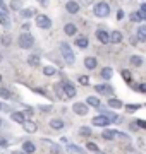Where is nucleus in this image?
Wrapping results in <instances>:
<instances>
[{"label":"nucleus","instance_id":"14","mask_svg":"<svg viewBox=\"0 0 146 154\" xmlns=\"http://www.w3.org/2000/svg\"><path fill=\"white\" fill-rule=\"evenodd\" d=\"M122 33H120V31H112V33H110V43H115V45H119L120 43V41H122Z\"/></svg>","mask_w":146,"mask_h":154},{"label":"nucleus","instance_id":"33","mask_svg":"<svg viewBox=\"0 0 146 154\" xmlns=\"http://www.w3.org/2000/svg\"><path fill=\"white\" fill-rule=\"evenodd\" d=\"M141 105H125V110L129 111V113H134L136 110H139Z\"/></svg>","mask_w":146,"mask_h":154},{"label":"nucleus","instance_id":"46","mask_svg":"<svg viewBox=\"0 0 146 154\" xmlns=\"http://www.w3.org/2000/svg\"><path fill=\"white\" fill-rule=\"evenodd\" d=\"M139 91H141V93H146V84L144 82L139 84Z\"/></svg>","mask_w":146,"mask_h":154},{"label":"nucleus","instance_id":"36","mask_svg":"<svg viewBox=\"0 0 146 154\" xmlns=\"http://www.w3.org/2000/svg\"><path fill=\"white\" fill-rule=\"evenodd\" d=\"M79 134H81V135H91V128L90 127H81V128H79Z\"/></svg>","mask_w":146,"mask_h":154},{"label":"nucleus","instance_id":"23","mask_svg":"<svg viewBox=\"0 0 146 154\" xmlns=\"http://www.w3.org/2000/svg\"><path fill=\"white\" fill-rule=\"evenodd\" d=\"M50 127L55 128V130H60V128H64V122L59 120V118H53V120L50 122Z\"/></svg>","mask_w":146,"mask_h":154},{"label":"nucleus","instance_id":"2","mask_svg":"<svg viewBox=\"0 0 146 154\" xmlns=\"http://www.w3.org/2000/svg\"><path fill=\"white\" fill-rule=\"evenodd\" d=\"M110 14V5L107 2H100L95 5V16L96 17H107Z\"/></svg>","mask_w":146,"mask_h":154},{"label":"nucleus","instance_id":"5","mask_svg":"<svg viewBox=\"0 0 146 154\" xmlns=\"http://www.w3.org/2000/svg\"><path fill=\"white\" fill-rule=\"evenodd\" d=\"M91 123L96 125V127H103V128H105V127L110 123V118H108L107 115H98V116H95V118L91 120Z\"/></svg>","mask_w":146,"mask_h":154},{"label":"nucleus","instance_id":"16","mask_svg":"<svg viewBox=\"0 0 146 154\" xmlns=\"http://www.w3.org/2000/svg\"><path fill=\"white\" fill-rule=\"evenodd\" d=\"M101 137L105 139V140H112V139L117 137V132H115V130H110V128H105L103 134H101Z\"/></svg>","mask_w":146,"mask_h":154},{"label":"nucleus","instance_id":"40","mask_svg":"<svg viewBox=\"0 0 146 154\" xmlns=\"http://www.w3.org/2000/svg\"><path fill=\"white\" fill-rule=\"evenodd\" d=\"M11 7L12 9H21V2H19V0H12Z\"/></svg>","mask_w":146,"mask_h":154},{"label":"nucleus","instance_id":"7","mask_svg":"<svg viewBox=\"0 0 146 154\" xmlns=\"http://www.w3.org/2000/svg\"><path fill=\"white\" fill-rule=\"evenodd\" d=\"M96 38L100 39V43H103V45L110 43V34H108L105 29H98V31H96Z\"/></svg>","mask_w":146,"mask_h":154},{"label":"nucleus","instance_id":"37","mask_svg":"<svg viewBox=\"0 0 146 154\" xmlns=\"http://www.w3.org/2000/svg\"><path fill=\"white\" fill-rule=\"evenodd\" d=\"M55 91H57V94H59V98H65V93H64V88H62V84H60V86H57Z\"/></svg>","mask_w":146,"mask_h":154},{"label":"nucleus","instance_id":"6","mask_svg":"<svg viewBox=\"0 0 146 154\" xmlns=\"http://www.w3.org/2000/svg\"><path fill=\"white\" fill-rule=\"evenodd\" d=\"M62 88H64L65 98H74V96H76V88H74L71 82H62Z\"/></svg>","mask_w":146,"mask_h":154},{"label":"nucleus","instance_id":"28","mask_svg":"<svg viewBox=\"0 0 146 154\" xmlns=\"http://www.w3.org/2000/svg\"><path fill=\"white\" fill-rule=\"evenodd\" d=\"M76 45H78L79 48H88V39H86L84 36H79V38L76 39Z\"/></svg>","mask_w":146,"mask_h":154},{"label":"nucleus","instance_id":"51","mask_svg":"<svg viewBox=\"0 0 146 154\" xmlns=\"http://www.w3.org/2000/svg\"><path fill=\"white\" fill-rule=\"evenodd\" d=\"M0 146H7V140H5V139H0Z\"/></svg>","mask_w":146,"mask_h":154},{"label":"nucleus","instance_id":"55","mask_svg":"<svg viewBox=\"0 0 146 154\" xmlns=\"http://www.w3.org/2000/svg\"><path fill=\"white\" fill-rule=\"evenodd\" d=\"M0 127H2V118H0Z\"/></svg>","mask_w":146,"mask_h":154},{"label":"nucleus","instance_id":"25","mask_svg":"<svg viewBox=\"0 0 146 154\" xmlns=\"http://www.w3.org/2000/svg\"><path fill=\"white\" fill-rule=\"evenodd\" d=\"M138 39L139 41H146V26H139L138 28Z\"/></svg>","mask_w":146,"mask_h":154},{"label":"nucleus","instance_id":"53","mask_svg":"<svg viewBox=\"0 0 146 154\" xmlns=\"http://www.w3.org/2000/svg\"><path fill=\"white\" fill-rule=\"evenodd\" d=\"M40 4H41V5H46V0H38Z\"/></svg>","mask_w":146,"mask_h":154},{"label":"nucleus","instance_id":"18","mask_svg":"<svg viewBox=\"0 0 146 154\" xmlns=\"http://www.w3.org/2000/svg\"><path fill=\"white\" fill-rule=\"evenodd\" d=\"M108 106H110V108H117V110H119V108H122V106H124V103L120 101V99L110 98V99H108Z\"/></svg>","mask_w":146,"mask_h":154},{"label":"nucleus","instance_id":"3","mask_svg":"<svg viewBox=\"0 0 146 154\" xmlns=\"http://www.w3.org/2000/svg\"><path fill=\"white\" fill-rule=\"evenodd\" d=\"M33 45H34V38L29 33H23L19 36V46H21V48L28 50V48H31Z\"/></svg>","mask_w":146,"mask_h":154},{"label":"nucleus","instance_id":"35","mask_svg":"<svg viewBox=\"0 0 146 154\" xmlns=\"http://www.w3.org/2000/svg\"><path fill=\"white\" fill-rule=\"evenodd\" d=\"M79 84H81V86H88V84H90V77L88 75H81L79 77Z\"/></svg>","mask_w":146,"mask_h":154},{"label":"nucleus","instance_id":"52","mask_svg":"<svg viewBox=\"0 0 146 154\" xmlns=\"http://www.w3.org/2000/svg\"><path fill=\"white\" fill-rule=\"evenodd\" d=\"M12 154H26V152H24V151H14Z\"/></svg>","mask_w":146,"mask_h":154},{"label":"nucleus","instance_id":"1","mask_svg":"<svg viewBox=\"0 0 146 154\" xmlns=\"http://www.w3.org/2000/svg\"><path fill=\"white\" fill-rule=\"evenodd\" d=\"M60 51H62V57H64L65 63L72 65L74 60H76V57H74V51L71 50V46H69L67 43H62V45H60Z\"/></svg>","mask_w":146,"mask_h":154},{"label":"nucleus","instance_id":"12","mask_svg":"<svg viewBox=\"0 0 146 154\" xmlns=\"http://www.w3.org/2000/svg\"><path fill=\"white\" fill-rule=\"evenodd\" d=\"M96 93L100 94H108V96H112L113 94V89L110 88V86H107V84H100V86H96Z\"/></svg>","mask_w":146,"mask_h":154},{"label":"nucleus","instance_id":"56","mask_svg":"<svg viewBox=\"0 0 146 154\" xmlns=\"http://www.w3.org/2000/svg\"><path fill=\"white\" fill-rule=\"evenodd\" d=\"M0 82H2V77H0Z\"/></svg>","mask_w":146,"mask_h":154},{"label":"nucleus","instance_id":"11","mask_svg":"<svg viewBox=\"0 0 146 154\" xmlns=\"http://www.w3.org/2000/svg\"><path fill=\"white\" fill-rule=\"evenodd\" d=\"M23 127H24V130H26L28 134H34L36 130H38V125H36L33 120H26L23 123Z\"/></svg>","mask_w":146,"mask_h":154},{"label":"nucleus","instance_id":"8","mask_svg":"<svg viewBox=\"0 0 146 154\" xmlns=\"http://www.w3.org/2000/svg\"><path fill=\"white\" fill-rule=\"evenodd\" d=\"M65 11H67L69 14H78V12H79V2L69 0L67 4H65Z\"/></svg>","mask_w":146,"mask_h":154},{"label":"nucleus","instance_id":"4","mask_svg":"<svg viewBox=\"0 0 146 154\" xmlns=\"http://www.w3.org/2000/svg\"><path fill=\"white\" fill-rule=\"evenodd\" d=\"M36 26H38L40 29H50L52 28L50 17H46L45 14H38V16H36Z\"/></svg>","mask_w":146,"mask_h":154},{"label":"nucleus","instance_id":"44","mask_svg":"<svg viewBox=\"0 0 146 154\" xmlns=\"http://www.w3.org/2000/svg\"><path fill=\"white\" fill-rule=\"evenodd\" d=\"M141 12H143V17L146 19V4H141Z\"/></svg>","mask_w":146,"mask_h":154},{"label":"nucleus","instance_id":"9","mask_svg":"<svg viewBox=\"0 0 146 154\" xmlns=\"http://www.w3.org/2000/svg\"><path fill=\"white\" fill-rule=\"evenodd\" d=\"M72 110L78 113V115H81V116H84L86 113H88V106L84 105V103H74V106H72Z\"/></svg>","mask_w":146,"mask_h":154},{"label":"nucleus","instance_id":"30","mask_svg":"<svg viewBox=\"0 0 146 154\" xmlns=\"http://www.w3.org/2000/svg\"><path fill=\"white\" fill-rule=\"evenodd\" d=\"M112 69H110V67H105V69H103V70H101V77H103V79H110V77H112Z\"/></svg>","mask_w":146,"mask_h":154},{"label":"nucleus","instance_id":"38","mask_svg":"<svg viewBox=\"0 0 146 154\" xmlns=\"http://www.w3.org/2000/svg\"><path fill=\"white\" fill-rule=\"evenodd\" d=\"M134 123L139 127V128H146V120H136Z\"/></svg>","mask_w":146,"mask_h":154},{"label":"nucleus","instance_id":"43","mask_svg":"<svg viewBox=\"0 0 146 154\" xmlns=\"http://www.w3.org/2000/svg\"><path fill=\"white\" fill-rule=\"evenodd\" d=\"M122 19H124V11L119 9V11H117V21H122Z\"/></svg>","mask_w":146,"mask_h":154},{"label":"nucleus","instance_id":"17","mask_svg":"<svg viewBox=\"0 0 146 154\" xmlns=\"http://www.w3.org/2000/svg\"><path fill=\"white\" fill-rule=\"evenodd\" d=\"M64 31H65L67 36H74V34L78 33V28H76L74 24H65V26H64Z\"/></svg>","mask_w":146,"mask_h":154},{"label":"nucleus","instance_id":"42","mask_svg":"<svg viewBox=\"0 0 146 154\" xmlns=\"http://www.w3.org/2000/svg\"><path fill=\"white\" fill-rule=\"evenodd\" d=\"M93 2H95V0H79V4H81V5H91Z\"/></svg>","mask_w":146,"mask_h":154},{"label":"nucleus","instance_id":"13","mask_svg":"<svg viewBox=\"0 0 146 154\" xmlns=\"http://www.w3.org/2000/svg\"><path fill=\"white\" fill-rule=\"evenodd\" d=\"M96 58L95 57H86L84 58V67L88 69V70H93V69H96Z\"/></svg>","mask_w":146,"mask_h":154},{"label":"nucleus","instance_id":"15","mask_svg":"<svg viewBox=\"0 0 146 154\" xmlns=\"http://www.w3.org/2000/svg\"><path fill=\"white\" fill-rule=\"evenodd\" d=\"M12 120L23 125L24 122H26V115H24V113H21V111H14V113H12Z\"/></svg>","mask_w":146,"mask_h":154},{"label":"nucleus","instance_id":"31","mask_svg":"<svg viewBox=\"0 0 146 154\" xmlns=\"http://www.w3.org/2000/svg\"><path fill=\"white\" fill-rule=\"evenodd\" d=\"M0 98H4V99H9V98H11V93H9V89L0 88Z\"/></svg>","mask_w":146,"mask_h":154},{"label":"nucleus","instance_id":"54","mask_svg":"<svg viewBox=\"0 0 146 154\" xmlns=\"http://www.w3.org/2000/svg\"><path fill=\"white\" fill-rule=\"evenodd\" d=\"M0 62H2V53H0Z\"/></svg>","mask_w":146,"mask_h":154},{"label":"nucleus","instance_id":"49","mask_svg":"<svg viewBox=\"0 0 146 154\" xmlns=\"http://www.w3.org/2000/svg\"><path fill=\"white\" fill-rule=\"evenodd\" d=\"M0 111H9V110H7V106H4L2 103H0Z\"/></svg>","mask_w":146,"mask_h":154},{"label":"nucleus","instance_id":"24","mask_svg":"<svg viewBox=\"0 0 146 154\" xmlns=\"http://www.w3.org/2000/svg\"><path fill=\"white\" fill-rule=\"evenodd\" d=\"M86 105L95 106V108H100V99H98V98H95V96H90V98L86 99Z\"/></svg>","mask_w":146,"mask_h":154},{"label":"nucleus","instance_id":"41","mask_svg":"<svg viewBox=\"0 0 146 154\" xmlns=\"http://www.w3.org/2000/svg\"><path fill=\"white\" fill-rule=\"evenodd\" d=\"M122 77L127 81V82H131V74H129V70H124V72H122Z\"/></svg>","mask_w":146,"mask_h":154},{"label":"nucleus","instance_id":"21","mask_svg":"<svg viewBox=\"0 0 146 154\" xmlns=\"http://www.w3.org/2000/svg\"><path fill=\"white\" fill-rule=\"evenodd\" d=\"M43 74H45L46 77H52V75L57 74V69L53 65H46V67H43Z\"/></svg>","mask_w":146,"mask_h":154},{"label":"nucleus","instance_id":"10","mask_svg":"<svg viewBox=\"0 0 146 154\" xmlns=\"http://www.w3.org/2000/svg\"><path fill=\"white\" fill-rule=\"evenodd\" d=\"M0 24L4 28H11V19H9V11H0Z\"/></svg>","mask_w":146,"mask_h":154},{"label":"nucleus","instance_id":"39","mask_svg":"<svg viewBox=\"0 0 146 154\" xmlns=\"http://www.w3.org/2000/svg\"><path fill=\"white\" fill-rule=\"evenodd\" d=\"M2 43L5 45V46H9V45H11V36H2Z\"/></svg>","mask_w":146,"mask_h":154},{"label":"nucleus","instance_id":"48","mask_svg":"<svg viewBox=\"0 0 146 154\" xmlns=\"http://www.w3.org/2000/svg\"><path fill=\"white\" fill-rule=\"evenodd\" d=\"M117 137H120V139H125L127 135H125V134H122V132H117Z\"/></svg>","mask_w":146,"mask_h":154},{"label":"nucleus","instance_id":"32","mask_svg":"<svg viewBox=\"0 0 146 154\" xmlns=\"http://www.w3.org/2000/svg\"><path fill=\"white\" fill-rule=\"evenodd\" d=\"M34 14V11L33 9H24V11H21V16L23 17H26V19H28V17H31Z\"/></svg>","mask_w":146,"mask_h":154},{"label":"nucleus","instance_id":"29","mask_svg":"<svg viewBox=\"0 0 146 154\" xmlns=\"http://www.w3.org/2000/svg\"><path fill=\"white\" fill-rule=\"evenodd\" d=\"M28 63L31 67H36V65H40V57L38 55H29V58H28Z\"/></svg>","mask_w":146,"mask_h":154},{"label":"nucleus","instance_id":"22","mask_svg":"<svg viewBox=\"0 0 146 154\" xmlns=\"http://www.w3.org/2000/svg\"><path fill=\"white\" fill-rule=\"evenodd\" d=\"M67 151H69V152H74V154H86V151H83L79 146H74V144H69Z\"/></svg>","mask_w":146,"mask_h":154},{"label":"nucleus","instance_id":"20","mask_svg":"<svg viewBox=\"0 0 146 154\" xmlns=\"http://www.w3.org/2000/svg\"><path fill=\"white\" fill-rule=\"evenodd\" d=\"M23 151H24L26 154H33L34 151H36V147H34L33 142H24V144H23Z\"/></svg>","mask_w":146,"mask_h":154},{"label":"nucleus","instance_id":"47","mask_svg":"<svg viewBox=\"0 0 146 154\" xmlns=\"http://www.w3.org/2000/svg\"><path fill=\"white\" fill-rule=\"evenodd\" d=\"M52 106H41V111H50Z\"/></svg>","mask_w":146,"mask_h":154},{"label":"nucleus","instance_id":"19","mask_svg":"<svg viewBox=\"0 0 146 154\" xmlns=\"http://www.w3.org/2000/svg\"><path fill=\"white\" fill-rule=\"evenodd\" d=\"M41 142L45 144L46 147H50L52 151H53V152H60V147H59V146H57V144H53V142H52V140H48V139H43V140H41Z\"/></svg>","mask_w":146,"mask_h":154},{"label":"nucleus","instance_id":"34","mask_svg":"<svg viewBox=\"0 0 146 154\" xmlns=\"http://www.w3.org/2000/svg\"><path fill=\"white\" fill-rule=\"evenodd\" d=\"M86 147L90 149L91 152H100V149H98V146H96L95 142H88V146H86Z\"/></svg>","mask_w":146,"mask_h":154},{"label":"nucleus","instance_id":"27","mask_svg":"<svg viewBox=\"0 0 146 154\" xmlns=\"http://www.w3.org/2000/svg\"><path fill=\"white\" fill-rule=\"evenodd\" d=\"M131 63H132L134 67H141L143 65V58H141L139 55H132L131 57Z\"/></svg>","mask_w":146,"mask_h":154},{"label":"nucleus","instance_id":"50","mask_svg":"<svg viewBox=\"0 0 146 154\" xmlns=\"http://www.w3.org/2000/svg\"><path fill=\"white\" fill-rule=\"evenodd\" d=\"M23 29L28 33V31H29V24H23Z\"/></svg>","mask_w":146,"mask_h":154},{"label":"nucleus","instance_id":"45","mask_svg":"<svg viewBox=\"0 0 146 154\" xmlns=\"http://www.w3.org/2000/svg\"><path fill=\"white\" fill-rule=\"evenodd\" d=\"M0 11H7V5L4 4V0H0Z\"/></svg>","mask_w":146,"mask_h":154},{"label":"nucleus","instance_id":"26","mask_svg":"<svg viewBox=\"0 0 146 154\" xmlns=\"http://www.w3.org/2000/svg\"><path fill=\"white\" fill-rule=\"evenodd\" d=\"M143 19H144V17H143V12H132V14H131V21L132 22H141L143 21Z\"/></svg>","mask_w":146,"mask_h":154}]
</instances>
